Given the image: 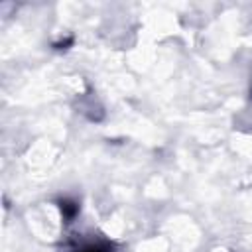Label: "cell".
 I'll return each mask as SVG.
<instances>
[{"instance_id": "obj_1", "label": "cell", "mask_w": 252, "mask_h": 252, "mask_svg": "<svg viewBox=\"0 0 252 252\" xmlns=\"http://www.w3.org/2000/svg\"><path fill=\"white\" fill-rule=\"evenodd\" d=\"M71 252H114V248L106 240H89L73 248Z\"/></svg>"}, {"instance_id": "obj_2", "label": "cell", "mask_w": 252, "mask_h": 252, "mask_svg": "<svg viewBox=\"0 0 252 252\" xmlns=\"http://www.w3.org/2000/svg\"><path fill=\"white\" fill-rule=\"evenodd\" d=\"M61 213H63V219H65L67 222H71V220L77 217V213H79V205H77L75 201L63 199V201H61Z\"/></svg>"}]
</instances>
